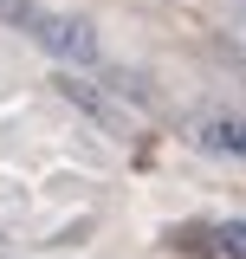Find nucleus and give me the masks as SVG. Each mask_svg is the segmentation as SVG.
Returning <instances> with one entry per match:
<instances>
[{
    "instance_id": "20e7f679",
    "label": "nucleus",
    "mask_w": 246,
    "mask_h": 259,
    "mask_svg": "<svg viewBox=\"0 0 246 259\" xmlns=\"http://www.w3.org/2000/svg\"><path fill=\"white\" fill-rule=\"evenodd\" d=\"M201 136H208L214 149H233V156H246V123H227V117H208V123H201Z\"/></svg>"
},
{
    "instance_id": "7ed1b4c3",
    "label": "nucleus",
    "mask_w": 246,
    "mask_h": 259,
    "mask_svg": "<svg viewBox=\"0 0 246 259\" xmlns=\"http://www.w3.org/2000/svg\"><path fill=\"white\" fill-rule=\"evenodd\" d=\"M208 253H214V259H246V221H214Z\"/></svg>"
},
{
    "instance_id": "39448f33",
    "label": "nucleus",
    "mask_w": 246,
    "mask_h": 259,
    "mask_svg": "<svg viewBox=\"0 0 246 259\" xmlns=\"http://www.w3.org/2000/svg\"><path fill=\"white\" fill-rule=\"evenodd\" d=\"M32 20H39L32 0H0V26H32Z\"/></svg>"
},
{
    "instance_id": "f257e3e1",
    "label": "nucleus",
    "mask_w": 246,
    "mask_h": 259,
    "mask_svg": "<svg viewBox=\"0 0 246 259\" xmlns=\"http://www.w3.org/2000/svg\"><path fill=\"white\" fill-rule=\"evenodd\" d=\"M32 39L59 59V71H85V65H97V26L85 20V13H39L32 20Z\"/></svg>"
},
{
    "instance_id": "f03ea898",
    "label": "nucleus",
    "mask_w": 246,
    "mask_h": 259,
    "mask_svg": "<svg viewBox=\"0 0 246 259\" xmlns=\"http://www.w3.org/2000/svg\"><path fill=\"white\" fill-rule=\"evenodd\" d=\"M52 84H59V91L71 97V104H78V110H91L97 123H123V110H117V104H110V97H104V91H97L91 78H78V71H59V78H52Z\"/></svg>"
},
{
    "instance_id": "423d86ee",
    "label": "nucleus",
    "mask_w": 246,
    "mask_h": 259,
    "mask_svg": "<svg viewBox=\"0 0 246 259\" xmlns=\"http://www.w3.org/2000/svg\"><path fill=\"white\" fill-rule=\"evenodd\" d=\"M233 52H240V59H246V26H240V32H233Z\"/></svg>"
}]
</instances>
